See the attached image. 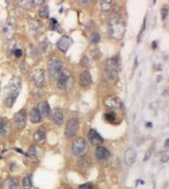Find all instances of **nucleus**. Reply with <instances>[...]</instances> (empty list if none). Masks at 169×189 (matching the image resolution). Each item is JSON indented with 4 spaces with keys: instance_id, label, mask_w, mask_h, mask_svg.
Wrapping results in <instances>:
<instances>
[{
    "instance_id": "f257e3e1",
    "label": "nucleus",
    "mask_w": 169,
    "mask_h": 189,
    "mask_svg": "<svg viewBox=\"0 0 169 189\" xmlns=\"http://www.w3.org/2000/svg\"><path fill=\"white\" fill-rule=\"evenodd\" d=\"M126 30L124 18L119 14H115L108 21L109 35L115 40H121Z\"/></svg>"
},
{
    "instance_id": "f03ea898",
    "label": "nucleus",
    "mask_w": 169,
    "mask_h": 189,
    "mask_svg": "<svg viewBox=\"0 0 169 189\" xmlns=\"http://www.w3.org/2000/svg\"><path fill=\"white\" fill-rule=\"evenodd\" d=\"M20 90H21V79L20 77L14 76L10 80L9 93L5 99V104L7 106L11 107L14 104Z\"/></svg>"
},
{
    "instance_id": "7ed1b4c3",
    "label": "nucleus",
    "mask_w": 169,
    "mask_h": 189,
    "mask_svg": "<svg viewBox=\"0 0 169 189\" xmlns=\"http://www.w3.org/2000/svg\"><path fill=\"white\" fill-rule=\"evenodd\" d=\"M120 63L118 57H112L107 60L106 63V73L108 79L110 81L117 82L118 79V70Z\"/></svg>"
},
{
    "instance_id": "20e7f679",
    "label": "nucleus",
    "mask_w": 169,
    "mask_h": 189,
    "mask_svg": "<svg viewBox=\"0 0 169 189\" xmlns=\"http://www.w3.org/2000/svg\"><path fill=\"white\" fill-rule=\"evenodd\" d=\"M63 64L58 58H52L47 62V70L51 78L57 79L62 72Z\"/></svg>"
},
{
    "instance_id": "39448f33",
    "label": "nucleus",
    "mask_w": 169,
    "mask_h": 189,
    "mask_svg": "<svg viewBox=\"0 0 169 189\" xmlns=\"http://www.w3.org/2000/svg\"><path fill=\"white\" fill-rule=\"evenodd\" d=\"M15 32V23L14 20H9L3 28V39L4 41H10L12 40Z\"/></svg>"
},
{
    "instance_id": "423d86ee",
    "label": "nucleus",
    "mask_w": 169,
    "mask_h": 189,
    "mask_svg": "<svg viewBox=\"0 0 169 189\" xmlns=\"http://www.w3.org/2000/svg\"><path fill=\"white\" fill-rule=\"evenodd\" d=\"M73 153L76 156H82L87 151V144L84 138H79L75 139L72 147Z\"/></svg>"
},
{
    "instance_id": "0eeeda50",
    "label": "nucleus",
    "mask_w": 169,
    "mask_h": 189,
    "mask_svg": "<svg viewBox=\"0 0 169 189\" xmlns=\"http://www.w3.org/2000/svg\"><path fill=\"white\" fill-rule=\"evenodd\" d=\"M70 80H73L70 73L66 69L62 70L60 75L58 77V80H57V88H59L60 90L69 88L71 84Z\"/></svg>"
},
{
    "instance_id": "6e6552de",
    "label": "nucleus",
    "mask_w": 169,
    "mask_h": 189,
    "mask_svg": "<svg viewBox=\"0 0 169 189\" xmlns=\"http://www.w3.org/2000/svg\"><path fill=\"white\" fill-rule=\"evenodd\" d=\"M104 105L109 109H121L123 106L120 99L115 95H108L105 98Z\"/></svg>"
},
{
    "instance_id": "1a4fd4ad",
    "label": "nucleus",
    "mask_w": 169,
    "mask_h": 189,
    "mask_svg": "<svg viewBox=\"0 0 169 189\" xmlns=\"http://www.w3.org/2000/svg\"><path fill=\"white\" fill-rule=\"evenodd\" d=\"M78 129H79V121L75 118H72L68 122L65 128V135L68 138H71L76 134Z\"/></svg>"
},
{
    "instance_id": "9d476101",
    "label": "nucleus",
    "mask_w": 169,
    "mask_h": 189,
    "mask_svg": "<svg viewBox=\"0 0 169 189\" xmlns=\"http://www.w3.org/2000/svg\"><path fill=\"white\" fill-rule=\"evenodd\" d=\"M32 78L35 84L38 87H41L45 84V73L42 69H36L32 74Z\"/></svg>"
},
{
    "instance_id": "9b49d317",
    "label": "nucleus",
    "mask_w": 169,
    "mask_h": 189,
    "mask_svg": "<svg viewBox=\"0 0 169 189\" xmlns=\"http://www.w3.org/2000/svg\"><path fill=\"white\" fill-rule=\"evenodd\" d=\"M72 42H73V40L71 39L70 37H68V36H64L57 40V47L59 50L65 52L69 49V47H70Z\"/></svg>"
},
{
    "instance_id": "f8f14e48",
    "label": "nucleus",
    "mask_w": 169,
    "mask_h": 189,
    "mask_svg": "<svg viewBox=\"0 0 169 189\" xmlns=\"http://www.w3.org/2000/svg\"><path fill=\"white\" fill-rule=\"evenodd\" d=\"M136 160V152L134 148H128L124 154V162L128 166H131Z\"/></svg>"
},
{
    "instance_id": "ddd939ff",
    "label": "nucleus",
    "mask_w": 169,
    "mask_h": 189,
    "mask_svg": "<svg viewBox=\"0 0 169 189\" xmlns=\"http://www.w3.org/2000/svg\"><path fill=\"white\" fill-rule=\"evenodd\" d=\"M26 122V111L24 110L18 111L16 114L14 115V122L19 128H22L25 127Z\"/></svg>"
},
{
    "instance_id": "4468645a",
    "label": "nucleus",
    "mask_w": 169,
    "mask_h": 189,
    "mask_svg": "<svg viewBox=\"0 0 169 189\" xmlns=\"http://www.w3.org/2000/svg\"><path fill=\"white\" fill-rule=\"evenodd\" d=\"M88 138L89 141L91 142L92 145H100L103 142V138L101 136L95 129H91L88 133Z\"/></svg>"
},
{
    "instance_id": "2eb2a0df",
    "label": "nucleus",
    "mask_w": 169,
    "mask_h": 189,
    "mask_svg": "<svg viewBox=\"0 0 169 189\" xmlns=\"http://www.w3.org/2000/svg\"><path fill=\"white\" fill-rule=\"evenodd\" d=\"M95 155H96V158L98 160H107L109 157L110 152L107 148L99 146L96 149Z\"/></svg>"
},
{
    "instance_id": "dca6fc26",
    "label": "nucleus",
    "mask_w": 169,
    "mask_h": 189,
    "mask_svg": "<svg viewBox=\"0 0 169 189\" xmlns=\"http://www.w3.org/2000/svg\"><path fill=\"white\" fill-rule=\"evenodd\" d=\"M37 110L40 112L41 118L42 117L43 118H47L51 113L50 106H49V105H48L47 101H42V102L39 103L38 106H37Z\"/></svg>"
},
{
    "instance_id": "f3484780",
    "label": "nucleus",
    "mask_w": 169,
    "mask_h": 189,
    "mask_svg": "<svg viewBox=\"0 0 169 189\" xmlns=\"http://www.w3.org/2000/svg\"><path fill=\"white\" fill-rule=\"evenodd\" d=\"M92 82V78L91 74L88 71H84L81 75L80 78V83L82 87H88Z\"/></svg>"
},
{
    "instance_id": "a211bd4d",
    "label": "nucleus",
    "mask_w": 169,
    "mask_h": 189,
    "mask_svg": "<svg viewBox=\"0 0 169 189\" xmlns=\"http://www.w3.org/2000/svg\"><path fill=\"white\" fill-rule=\"evenodd\" d=\"M30 29L31 30V31H33L34 34H41L43 32V25L42 24L39 22V21H37V20H33L30 22Z\"/></svg>"
},
{
    "instance_id": "6ab92c4d",
    "label": "nucleus",
    "mask_w": 169,
    "mask_h": 189,
    "mask_svg": "<svg viewBox=\"0 0 169 189\" xmlns=\"http://www.w3.org/2000/svg\"><path fill=\"white\" fill-rule=\"evenodd\" d=\"M18 187H19L18 180L14 177L7 179L3 184V189H18Z\"/></svg>"
},
{
    "instance_id": "aec40b11",
    "label": "nucleus",
    "mask_w": 169,
    "mask_h": 189,
    "mask_svg": "<svg viewBox=\"0 0 169 189\" xmlns=\"http://www.w3.org/2000/svg\"><path fill=\"white\" fill-rule=\"evenodd\" d=\"M30 119L32 123H38L41 120V116L37 108L33 107L30 111Z\"/></svg>"
},
{
    "instance_id": "412c9836",
    "label": "nucleus",
    "mask_w": 169,
    "mask_h": 189,
    "mask_svg": "<svg viewBox=\"0 0 169 189\" xmlns=\"http://www.w3.org/2000/svg\"><path fill=\"white\" fill-rule=\"evenodd\" d=\"M34 139L37 143H42L46 139V132L43 128H40L35 133Z\"/></svg>"
},
{
    "instance_id": "4be33fe9",
    "label": "nucleus",
    "mask_w": 169,
    "mask_h": 189,
    "mask_svg": "<svg viewBox=\"0 0 169 189\" xmlns=\"http://www.w3.org/2000/svg\"><path fill=\"white\" fill-rule=\"evenodd\" d=\"M53 118L54 122L57 125H61L64 122V116H63V113H62V111L60 110L55 109Z\"/></svg>"
},
{
    "instance_id": "5701e85b",
    "label": "nucleus",
    "mask_w": 169,
    "mask_h": 189,
    "mask_svg": "<svg viewBox=\"0 0 169 189\" xmlns=\"http://www.w3.org/2000/svg\"><path fill=\"white\" fill-rule=\"evenodd\" d=\"M19 5L25 10H30L35 7L34 0H22L19 2Z\"/></svg>"
},
{
    "instance_id": "b1692460",
    "label": "nucleus",
    "mask_w": 169,
    "mask_h": 189,
    "mask_svg": "<svg viewBox=\"0 0 169 189\" xmlns=\"http://www.w3.org/2000/svg\"><path fill=\"white\" fill-rule=\"evenodd\" d=\"M32 186V182H31V176L27 175L22 180V187L23 189H30Z\"/></svg>"
},
{
    "instance_id": "393cba45",
    "label": "nucleus",
    "mask_w": 169,
    "mask_h": 189,
    "mask_svg": "<svg viewBox=\"0 0 169 189\" xmlns=\"http://www.w3.org/2000/svg\"><path fill=\"white\" fill-rule=\"evenodd\" d=\"M11 131V125L8 122H3L2 128L0 130V133L2 135H8Z\"/></svg>"
},
{
    "instance_id": "a878e982",
    "label": "nucleus",
    "mask_w": 169,
    "mask_h": 189,
    "mask_svg": "<svg viewBox=\"0 0 169 189\" xmlns=\"http://www.w3.org/2000/svg\"><path fill=\"white\" fill-rule=\"evenodd\" d=\"M39 15H40L42 19H46L49 16V8L47 5H44L39 10Z\"/></svg>"
},
{
    "instance_id": "bb28decb",
    "label": "nucleus",
    "mask_w": 169,
    "mask_h": 189,
    "mask_svg": "<svg viewBox=\"0 0 169 189\" xmlns=\"http://www.w3.org/2000/svg\"><path fill=\"white\" fill-rule=\"evenodd\" d=\"M112 3V2L110 1V0H103V1H101V8L102 11L108 12V10L111 9Z\"/></svg>"
},
{
    "instance_id": "cd10ccee",
    "label": "nucleus",
    "mask_w": 169,
    "mask_h": 189,
    "mask_svg": "<svg viewBox=\"0 0 169 189\" xmlns=\"http://www.w3.org/2000/svg\"><path fill=\"white\" fill-rule=\"evenodd\" d=\"M99 40H100V35H99V33H97V32L92 33L91 36H90V37H89V41H90V43L91 44L97 43Z\"/></svg>"
},
{
    "instance_id": "c85d7f7f",
    "label": "nucleus",
    "mask_w": 169,
    "mask_h": 189,
    "mask_svg": "<svg viewBox=\"0 0 169 189\" xmlns=\"http://www.w3.org/2000/svg\"><path fill=\"white\" fill-rule=\"evenodd\" d=\"M105 119L109 122H112L116 120V114L113 111H109L105 114Z\"/></svg>"
},
{
    "instance_id": "c756f323",
    "label": "nucleus",
    "mask_w": 169,
    "mask_h": 189,
    "mask_svg": "<svg viewBox=\"0 0 169 189\" xmlns=\"http://www.w3.org/2000/svg\"><path fill=\"white\" fill-rule=\"evenodd\" d=\"M37 155V150H36V147L35 146H31L29 149V151L27 153V155L30 157H34L35 155Z\"/></svg>"
},
{
    "instance_id": "7c9ffc66",
    "label": "nucleus",
    "mask_w": 169,
    "mask_h": 189,
    "mask_svg": "<svg viewBox=\"0 0 169 189\" xmlns=\"http://www.w3.org/2000/svg\"><path fill=\"white\" fill-rule=\"evenodd\" d=\"M14 56L16 57H20L22 56V54H23V52L20 48H15L14 50Z\"/></svg>"
},
{
    "instance_id": "2f4dec72",
    "label": "nucleus",
    "mask_w": 169,
    "mask_h": 189,
    "mask_svg": "<svg viewBox=\"0 0 169 189\" xmlns=\"http://www.w3.org/2000/svg\"><path fill=\"white\" fill-rule=\"evenodd\" d=\"M80 189H92V185L90 182H87L80 186Z\"/></svg>"
},
{
    "instance_id": "473e14b6",
    "label": "nucleus",
    "mask_w": 169,
    "mask_h": 189,
    "mask_svg": "<svg viewBox=\"0 0 169 189\" xmlns=\"http://www.w3.org/2000/svg\"><path fill=\"white\" fill-rule=\"evenodd\" d=\"M57 26V22L56 21V20H55V19H52V20H51V24H50V29H52V30H55Z\"/></svg>"
},
{
    "instance_id": "72a5a7b5",
    "label": "nucleus",
    "mask_w": 169,
    "mask_h": 189,
    "mask_svg": "<svg viewBox=\"0 0 169 189\" xmlns=\"http://www.w3.org/2000/svg\"><path fill=\"white\" fill-rule=\"evenodd\" d=\"M145 21H144V24H143V26H142V30L141 31H140V36L138 37V41H140V40H141L142 38V36H143V32H144V30H145V23H146V21H145Z\"/></svg>"
},
{
    "instance_id": "f704fd0d",
    "label": "nucleus",
    "mask_w": 169,
    "mask_h": 189,
    "mask_svg": "<svg viewBox=\"0 0 169 189\" xmlns=\"http://www.w3.org/2000/svg\"><path fill=\"white\" fill-rule=\"evenodd\" d=\"M167 13H168V10L167 9H162V20H165L167 16Z\"/></svg>"
},
{
    "instance_id": "c9c22d12",
    "label": "nucleus",
    "mask_w": 169,
    "mask_h": 189,
    "mask_svg": "<svg viewBox=\"0 0 169 189\" xmlns=\"http://www.w3.org/2000/svg\"><path fill=\"white\" fill-rule=\"evenodd\" d=\"M162 161L164 162V163H166V162L168 161V155H167H167H162Z\"/></svg>"
},
{
    "instance_id": "e433bc0d",
    "label": "nucleus",
    "mask_w": 169,
    "mask_h": 189,
    "mask_svg": "<svg viewBox=\"0 0 169 189\" xmlns=\"http://www.w3.org/2000/svg\"><path fill=\"white\" fill-rule=\"evenodd\" d=\"M34 3H35V6L36 5H41V4H43L44 1L43 0H34Z\"/></svg>"
},
{
    "instance_id": "4c0bfd02",
    "label": "nucleus",
    "mask_w": 169,
    "mask_h": 189,
    "mask_svg": "<svg viewBox=\"0 0 169 189\" xmlns=\"http://www.w3.org/2000/svg\"><path fill=\"white\" fill-rule=\"evenodd\" d=\"M150 155H151V152L149 151L147 154H146V157H145L144 158V160H148L149 158H150Z\"/></svg>"
},
{
    "instance_id": "58836bf2",
    "label": "nucleus",
    "mask_w": 169,
    "mask_h": 189,
    "mask_svg": "<svg viewBox=\"0 0 169 189\" xmlns=\"http://www.w3.org/2000/svg\"><path fill=\"white\" fill-rule=\"evenodd\" d=\"M3 118L0 117V130H1V128H2V125H3Z\"/></svg>"
},
{
    "instance_id": "ea45409f",
    "label": "nucleus",
    "mask_w": 169,
    "mask_h": 189,
    "mask_svg": "<svg viewBox=\"0 0 169 189\" xmlns=\"http://www.w3.org/2000/svg\"><path fill=\"white\" fill-rule=\"evenodd\" d=\"M165 147L166 148H168V138H167V140L165 142Z\"/></svg>"
},
{
    "instance_id": "a19ab883",
    "label": "nucleus",
    "mask_w": 169,
    "mask_h": 189,
    "mask_svg": "<svg viewBox=\"0 0 169 189\" xmlns=\"http://www.w3.org/2000/svg\"><path fill=\"white\" fill-rule=\"evenodd\" d=\"M0 159H1V156H0Z\"/></svg>"
}]
</instances>
